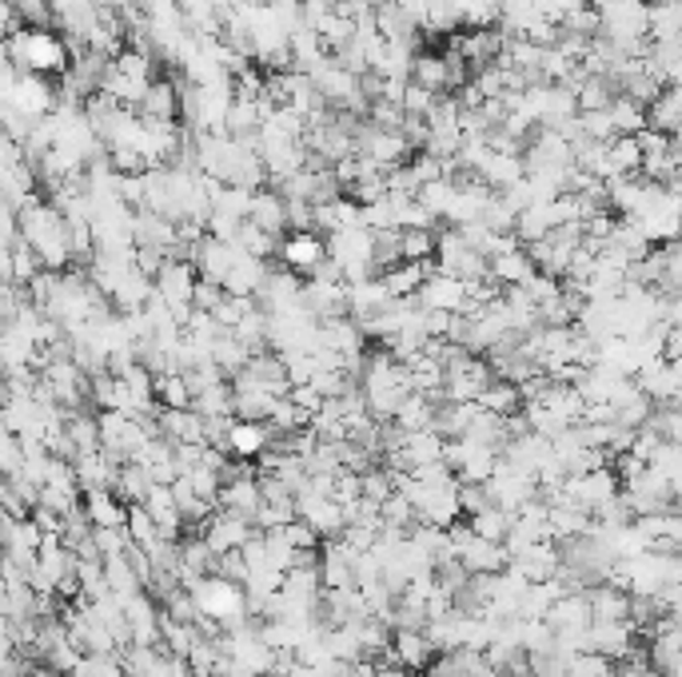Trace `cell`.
I'll list each match as a JSON object with an SVG mask.
<instances>
[{
    "mask_svg": "<svg viewBox=\"0 0 682 677\" xmlns=\"http://www.w3.org/2000/svg\"><path fill=\"white\" fill-rule=\"evenodd\" d=\"M275 255L292 275H311L319 263L328 260V248H323L319 231H284L280 243H275Z\"/></svg>",
    "mask_w": 682,
    "mask_h": 677,
    "instance_id": "cell-1",
    "label": "cell"
},
{
    "mask_svg": "<svg viewBox=\"0 0 682 677\" xmlns=\"http://www.w3.org/2000/svg\"><path fill=\"white\" fill-rule=\"evenodd\" d=\"M459 566L467 570V574H503L507 570V550H503V542H484V538H467L459 547Z\"/></svg>",
    "mask_w": 682,
    "mask_h": 677,
    "instance_id": "cell-2",
    "label": "cell"
},
{
    "mask_svg": "<svg viewBox=\"0 0 682 677\" xmlns=\"http://www.w3.org/2000/svg\"><path fill=\"white\" fill-rule=\"evenodd\" d=\"M216 510H231L240 514V518H248L252 523V514L260 510V479L252 474H240V479H231L220 486V494H216Z\"/></svg>",
    "mask_w": 682,
    "mask_h": 677,
    "instance_id": "cell-3",
    "label": "cell"
},
{
    "mask_svg": "<svg viewBox=\"0 0 682 677\" xmlns=\"http://www.w3.org/2000/svg\"><path fill=\"white\" fill-rule=\"evenodd\" d=\"M80 510H84L92 530H121L124 518H128V506L112 491H84V506Z\"/></svg>",
    "mask_w": 682,
    "mask_h": 677,
    "instance_id": "cell-4",
    "label": "cell"
},
{
    "mask_svg": "<svg viewBox=\"0 0 682 677\" xmlns=\"http://www.w3.org/2000/svg\"><path fill=\"white\" fill-rule=\"evenodd\" d=\"M487 275H491L499 287H523L531 275H535V263H531V255L523 252V243H519L511 252L491 255V260H487Z\"/></svg>",
    "mask_w": 682,
    "mask_h": 677,
    "instance_id": "cell-5",
    "label": "cell"
},
{
    "mask_svg": "<svg viewBox=\"0 0 682 677\" xmlns=\"http://www.w3.org/2000/svg\"><path fill=\"white\" fill-rule=\"evenodd\" d=\"M431 267L435 263H396V267H387V272H379V284H384V291L391 299H416L419 287H423V279L431 275Z\"/></svg>",
    "mask_w": 682,
    "mask_h": 677,
    "instance_id": "cell-6",
    "label": "cell"
},
{
    "mask_svg": "<svg viewBox=\"0 0 682 677\" xmlns=\"http://www.w3.org/2000/svg\"><path fill=\"white\" fill-rule=\"evenodd\" d=\"M679 116H682L679 84H662L659 96L647 104V128L662 131V136H679Z\"/></svg>",
    "mask_w": 682,
    "mask_h": 677,
    "instance_id": "cell-7",
    "label": "cell"
},
{
    "mask_svg": "<svg viewBox=\"0 0 682 677\" xmlns=\"http://www.w3.org/2000/svg\"><path fill=\"white\" fill-rule=\"evenodd\" d=\"M475 406H479V411H487V415H496V418H511V415H519V411H523V394H519L515 382L491 379L484 391H479Z\"/></svg>",
    "mask_w": 682,
    "mask_h": 677,
    "instance_id": "cell-8",
    "label": "cell"
},
{
    "mask_svg": "<svg viewBox=\"0 0 682 677\" xmlns=\"http://www.w3.org/2000/svg\"><path fill=\"white\" fill-rule=\"evenodd\" d=\"M606 116H611V128H615V136H635V131L647 128V108H643V104H635L630 96H623V92H618V96L606 104Z\"/></svg>",
    "mask_w": 682,
    "mask_h": 677,
    "instance_id": "cell-9",
    "label": "cell"
},
{
    "mask_svg": "<svg viewBox=\"0 0 682 677\" xmlns=\"http://www.w3.org/2000/svg\"><path fill=\"white\" fill-rule=\"evenodd\" d=\"M467 526H471V535L484 538V542H503L507 530H511V514L499 510V506H487V510L471 514Z\"/></svg>",
    "mask_w": 682,
    "mask_h": 677,
    "instance_id": "cell-10",
    "label": "cell"
},
{
    "mask_svg": "<svg viewBox=\"0 0 682 677\" xmlns=\"http://www.w3.org/2000/svg\"><path fill=\"white\" fill-rule=\"evenodd\" d=\"M435 92H428V88H419V84H403V96H399V108H403V116H428L431 104H435Z\"/></svg>",
    "mask_w": 682,
    "mask_h": 677,
    "instance_id": "cell-11",
    "label": "cell"
},
{
    "mask_svg": "<svg viewBox=\"0 0 682 677\" xmlns=\"http://www.w3.org/2000/svg\"><path fill=\"white\" fill-rule=\"evenodd\" d=\"M255 4H272V0H255Z\"/></svg>",
    "mask_w": 682,
    "mask_h": 677,
    "instance_id": "cell-12",
    "label": "cell"
}]
</instances>
